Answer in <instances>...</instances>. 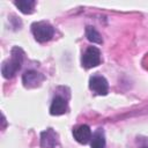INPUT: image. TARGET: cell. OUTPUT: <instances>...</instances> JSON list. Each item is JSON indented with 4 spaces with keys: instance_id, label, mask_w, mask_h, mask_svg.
Segmentation results:
<instances>
[{
    "instance_id": "6da1fadb",
    "label": "cell",
    "mask_w": 148,
    "mask_h": 148,
    "mask_svg": "<svg viewBox=\"0 0 148 148\" xmlns=\"http://www.w3.org/2000/svg\"><path fill=\"white\" fill-rule=\"evenodd\" d=\"M23 51L20 47H14L12 50V54L10 58L5 61L2 64L1 67V72L3 77L6 79H12L13 76L16 75V73L20 71L21 65H22V60H23Z\"/></svg>"
},
{
    "instance_id": "7a4b0ae2",
    "label": "cell",
    "mask_w": 148,
    "mask_h": 148,
    "mask_svg": "<svg viewBox=\"0 0 148 148\" xmlns=\"http://www.w3.org/2000/svg\"><path fill=\"white\" fill-rule=\"evenodd\" d=\"M31 31L36 38L37 42L39 43H45V42H49L53 35H54V29L53 27L47 23V22H35L32 23L31 25Z\"/></svg>"
},
{
    "instance_id": "3957f363",
    "label": "cell",
    "mask_w": 148,
    "mask_h": 148,
    "mask_svg": "<svg viewBox=\"0 0 148 148\" xmlns=\"http://www.w3.org/2000/svg\"><path fill=\"white\" fill-rule=\"evenodd\" d=\"M81 64L84 68H92L101 64V52L95 46H89L81 58Z\"/></svg>"
},
{
    "instance_id": "277c9868",
    "label": "cell",
    "mask_w": 148,
    "mask_h": 148,
    "mask_svg": "<svg viewBox=\"0 0 148 148\" xmlns=\"http://www.w3.org/2000/svg\"><path fill=\"white\" fill-rule=\"evenodd\" d=\"M40 146L43 148H60L58 134L52 128L43 131L40 133Z\"/></svg>"
},
{
    "instance_id": "5b68a950",
    "label": "cell",
    "mask_w": 148,
    "mask_h": 148,
    "mask_svg": "<svg viewBox=\"0 0 148 148\" xmlns=\"http://www.w3.org/2000/svg\"><path fill=\"white\" fill-rule=\"evenodd\" d=\"M89 88L97 95H106L109 90L108 81L99 75H94L89 80Z\"/></svg>"
},
{
    "instance_id": "8992f818",
    "label": "cell",
    "mask_w": 148,
    "mask_h": 148,
    "mask_svg": "<svg viewBox=\"0 0 148 148\" xmlns=\"http://www.w3.org/2000/svg\"><path fill=\"white\" fill-rule=\"evenodd\" d=\"M43 80H44V75L36 72V71H27L22 76L23 84L27 88L38 87L43 82Z\"/></svg>"
},
{
    "instance_id": "52a82bcc",
    "label": "cell",
    "mask_w": 148,
    "mask_h": 148,
    "mask_svg": "<svg viewBox=\"0 0 148 148\" xmlns=\"http://www.w3.org/2000/svg\"><path fill=\"white\" fill-rule=\"evenodd\" d=\"M74 139L80 143H88L91 139V131L88 125H80L73 130Z\"/></svg>"
},
{
    "instance_id": "ba28073f",
    "label": "cell",
    "mask_w": 148,
    "mask_h": 148,
    "mask_svg": "<svg viewBox=\"0 0 148 148\" xmlns=\"http://www.w3.org/2000/svg\"><path fill=\"white\" fill-rule=\"evenodd\" d=\"M67 112V102L61 96H56L52 99L51 106H50V113L52 116H60Z\"/></svg>"
},
{
    "instance_id": "9c48e42d",
    "label": "cell",
    "mask_w": 148,
    "mask_h": 148,
    "mask_svg": "<svg viewBox=\"0 0 148 148\" xmlns=\"http://www.w3.org/2000/svg\"><path fill=\"white\" fill-rule=\"evenodd\" d=\"M90 147L91 148H105V136L102 128H98L90 139Z\"/></svg>"
},
{
    "instance_id": "30bf717a",
    "label": "cell",
    "mask_w": 148,
    "mask_h": 148,
    "mask_svg": "<svg viewBox=\"0 0 148 148\" xmlns=\"http://www.w3.org/2000/svg\"><path fill=\"white\" fill-rule=\"evenodd\" d=\"M14 3L23 14H31L34 12L36 1H34V0H17Z\"/></svg>"
},
{
    "instance_id": "8fae6325",
    "label": "cell",
    "mask_w": 148,
    "mask_h": 148,
    "mask_svg": "<svg viewBox=\"0 0 148 148\" xmlns=\"http://www.w3.org/2000/svg\"><path fill=\"white\" fill-rule=\"evenodd\" d=\"M86 36L88 38V40L92 42V43H97V44H102L103 39L102 36L99 35V32L94 28V27H87L86 28Z\"/></svg>"
},
{
    "instance_id": "7c38bea8",
    "label": "cell",
    "mask_w": 148,
    "mask_h": 148,
    "mask_svg": "<svg viewBox=\"0 0 148 148\" xmlns=\"http://www.w3.org/2000/svg\"><path fill=\"white\" fill-rule=\"evenodd\" d=\"M141 148H148V146H147V145H145V146H142Z\"/></svg>"
}]
</instances>
